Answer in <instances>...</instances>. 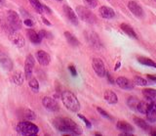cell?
<instances>
[{"label": "cell", "mask_w": 156, "mask_h": 136, "mask_svg": "<svg viewBox=\"0 0 156 136\" xmlns=\"http://www.w3.org/2000/svg\"><path fill=\"white\" fill-rule=\"evenodd\" d=\"M97 111L99 112V114L101 116H104L105 119H110V120H112V116L107 113V112H105L104 109H101V108H100V107H98L97 108Z\"/></svg>", "instance_id": "cell-33"}, {"label": "cell", "mask_w": 156, "mask_h": 136, "mask_svg": "<svg viewBox=\"0 0 156 136\" xmlns=\"http://www.w3.org/2000/svg\"><path fill=\"white\" fill-rule=\"evenodd\" d=\"M42 104L48 111L57 112L60 110V106H58V102L55 99L50 98V97H44L42 100Z\"/></svg>", "instance_id": "cell-10"}, {"label": "cell", "mask_w": 156, "mask_h": 136, "mask_svg": "<svg viewBox=\"0 0 156 136\" xmlns=\"http://www.w3.org/2000/svg\"><path fill=\"white\" fill-rule=\"evenodd\" d=\"M36 59L41 66H48L51 62L50 55L43 50H39L36 52Z\"/></svg>", "instance_id": "cell-15"}, {"label": "cell", "mask_w": 156, "mask_h": 136, "mask_svg": "<svg viewBox=\"0 0 156 136\" xmlns=\"http://www.w3.org/2000/svg\"><path fill=\"white\" fill-rule=\"evenodd\" d=\"M104 97H105V101L107 102V103H109V104L114 105V104L117 103V102H118L117 95L114 93L113 91H111V90H106L105 92V94H104Z\"/></svg>", "instance_id": "cell-20"}, {"label": "cell", "mask_w": 156, "mask_h": 136, "mask_svg": "<svg viewBox=\"0 0 156 136\" xmlns=\"http://www.w3.org/2000/svg\"><path fill=\"white\" fill-rule=\"evenodd\" d=\"M146 119L149 123H156V101H150L148 109L146 111Z\"/></svg>", "instance_id": "cell-12"}, {"label": "cell", "mask_w": 156, "mask_h": 136, "mask_svg": "<svg viewBox=\"0 0 156 136\" xmlns=\"http://www.w3.org/2000/svg\"><path fill=\"white\" fill-rule=\"evenodd\" d=\"M65 36L66 38V41L69 43L70 45H72V46H78V45H79V41H78L77 38L74 35H72L70 32L66 31L65 32Z\"/></svg>", "instance_id": "cell-29"}, {"label": "cell", "mask_w": 156, "mask_h": 136, "mask_svg": "<svg viewBox=\"0 0 156 136\" xmlns=\"http://www.w3.org/2000/svg\"><path fill=\"white\" fill-rule=\"evenodd\" d=\"M42 20H43V22H44V23H45V24H46V25H47V26H51V23H50V22H49V21H47V20H46V19H45V18H43V19H42Z\"/></svg>", "instance_id": "cell-44"}, {"label": "cell", "mask_w": 156, "mask_h": 136, "mask_svg": "<svg viewBox=\"0 0 156 136\" xmlns=\"http://www.w3.org/2000/svg\"><path fill=\"white\" fill-rule=\"evenodd\" d=\"M115 82H116V84L122 89L131 90V89L134 88V82H132L130 79H128L127 77H124V76L117 77V79L115 80Z\"/></svg>", "instance_id": "cell-13"}, {"label": "cell", "mask_w": 156, "mask_h": 136, "mask_svg": "<svg viewBox=\"0 0 156 136\" xmlns=\"http://www.w3.org/2000/svg\"><path fill=\"white\" fill-rule=\"evenodd\" d=\"M117 129H119L122 132H133L134 131V127L132 126L129 123L124 120H119L116 124Z\"/></svg>", "instance_id": "cell-19"}, {"label": "cell", "mask_w": 156, "mask_h": 136, "mask_svg": "<svg viewBox=\"0 0 156 136\" xmlns=\"http://www.w3.org/2000/svg\"><path fill=\"white\" fill-rule=\"evenodd\" d=\"M150 134L156 136V129H154V130H152V131H150Z\"/></svg>", "instance_id": "cell-45"}, {"label": "cell", "mask_w": 156, "mask_h": 136, "mask_svg": "<svg viewBox=\"0 0 156 136\" xmlns=\"http://www.w3.org/2000/svg\"><path fill=\"white\" fill-rule=\"evenodd\" d=\"M53 124L56 129L62 133L73 135H81L83 133L80 126L69 118H57L53 120Z\"/></svg>", "instance_id": "cell-1"}, {"label": "cell", "mask_w": 156, "mask_h": 136, "mask_svg": "<svg viewBox=\"0 0 156 136\" xmlns=\"http://www.w3.org/2000/svg\"><path fill=\"white\" fill-rule=\"evenodd\" d=\"M138 62L140 63L141 65H144V66H147V67H152L156 69V63H154L152 60L148 59V58H145V57H139L138 58Z\"/></svg>", "instance_id": "cell-30"}, {"label": "cell", "mask_w": 156, "mask_h": 136, "mask_svg": "<svg viewBox=\"0 0 156 136\" xmlns=\"http://www.w3.org/2000/svg\"><path fill=\"white\" fill-rule=\"evenodd\" d=\"M133 120H134V123H135L136 125H138L140 128L144 129V130H145V131H149L150 126L148 125V123H146L145 120L141 119H140V118H136V116H135V118L133 119Z\"/></svg>", "instance_id": "cell-25"}, {"label": "cell", "mask_w": 156, "mask_h": 136, "mask_svg": "<svg viewBox=\"0 0 156 136\" xmlns=\"http://www.w3.org/2000/svg\"><path fill=\"white\" fill-rule=\"evenodd\" d=\"M120 28H121V30L123 31L127 35H129L132 38H135V39H136V38H138L136 31L133 30V28H132L130 25H128V24H121Z\"/></svg>", "instance_id": "cell-21"}, {"label": "cell", "mask_w": 156, "mask_h": 136, "mask_svg": "<svg viewBox=\"0 0 156 136\" xmlns=\"http://www.w3.org/2000/svg\"><path fill=\"white\" fill-rule=\"evenodd\" d=\"M24 77H26V75H24L22 72H14V75L12 76V81L16 85H22L23 83Z\"/></svg>", "instance_id": "cell-22"}, {"label": "cell", "mask_w": 156, "mask_h": 136, "mask_svg": "<svg viewBox=\"0 0 156 136\" xmlns=\"http://www.w3.org/2000/svg\"><path fill=\"white\" fill-rule=\"evenodd\" d=\"M68 70H69L70 74H71L73 76H76V75H77V72H76V69H75V67L73 66V65H70L69 67H68Z\"/></svg>", "instance_id": "cell-37"}, {"label": "cell", "mask_w": 156, "mask_h": 136, "mask_svg": "<svg viewBox=\"0 0 156 136\" xmlns=\"http://www.w3.org/2000/svg\"><path fill=\"white\" fill-rule=\"evenodd\" d=\"M88 7L94 9L98 6V0H83Z\"/></svg>", "instance_id": "cell-34"}, {"label": "cell", "mask_w": 156, "mask_h": 136, "mask_svg": "<svg viewBox=\"0 0 156 136\" xmlns=\"http://www.w3.org/2000/svg\"><path fill=\"white\" fill-rule=\"evenodd\" d=\"M9 39L11 40V42L15 46H17L18 48H22L24 46V38L22 35L17 32V31H13L9 33Z\"/></svg>", "instance_id": "cell-8"}, {"label": "cell", "mask_w": 156, "mask_h": 136, "mask_svg": "<svg viewBox=\"0 0 156 136\" xmlns=\"http://www.w3.org/2000/svg\"><path fill=\"white\" fill-rule=\"evenodd\" d=\"M39 36H40V38L41 39H43V38H52V35H50V32H48V31H39Z\"/></svg>", "instance_id": "cell-35"}, {"label": "cell", "mask_w": 156, "mask_h": 136, "mask_svg": "<svg viewBox=\"0 0 156 136\" xmlns=\"http://www.w3.org/2000/svg\"><path fill=\"white\" fill-rule=\"evenodd\" d=\"M120 135H121V136H133L132 132H122Z\"/></svg>", "instance_id": "cell-41"}, {"label": "cell", "mask_w": 156, "mask_h": 136, "mask_svg": "<svg viewBox=\"0 0 156 136\" xmlns=\"http://www.w3.org/2000/svg\"><path fill=\"white\" fill-rule=\"evenodd\" d=\"M20 116L23 120H34L36 119V115L29 109H23L20 112Z\"/></svg>", "instance_id": "cell-18"}, {"label": "cell", "mask_w": 156, "mask_h": 136, "mask_svg": "<svg viewBox=\"0 0 156 136\" xmlns=\"http://www.w3.org/2000/svg\"><path fill=\"white\" fill-rule=\"evenodd\" d=\"M107 75V79H108V81L110 82V83H114L113 79H112V76L109 75V72H106V75Z\"/></svg>", "instance_id": "cell-40"}, {"label": "cell", "mask_w": 156, "mask_h": 136, "mask_svg": "<svg viewBox=\"0 0 156 136\" xmlns=\"http://www.w3.org/2000/svg\"><path fill=\"white\" fill-rule=\"evenodd\" d=\"M149 103L150 101L147 100V101H140L139 104H138V107H136V112H139L140 114H144L146 113V111L148 109V106H149Z\"/></svg>", "instance_id": "cell-26"}, {"label": "cell", "mask_w": 156, "mask_h": 136, "mask_svg": "<svg viewBox=\"0 0 156 136\" xmlns=\"http://www.w3.org/2000/svg\"><path fill=\"white\" fill-rule=\"evenodd\" d=\"M61 97H62V101L63 105L66 106V108L67 110H69L71 112H74V113L80 111L79 101H78L76 96L73 94L71 91H68V90L63 91L61 95Z\"/></svg>", "instance_id": "cell-2"}, {"label": "cell", "mask_w": 156, "mask_h": 136, "mask_svg": "<svg viewBox=\"0 0 156 136\" xmlns=\"http://www.w3.org/2000/svg\"><path fill=\"white\" fill-rule=\"evenodd\" d=\"M143 94L146 100L153 101L156 99V90L152 88H145L143 90Z\"/></svg>", "instance_id": "cell-24"}, {"label": "cell", "mask_w": 156, "mask_h": 136, "mask_svg": "<svg viewBox=\"0 0 156 136\" xmlns=\"http://www.w3.org/2000/svg\"><path fill=\"white\" fill-rule=\"evenodd\" d=\"M23 24L27 27H29V28H31L33 26V23H32V21L30 20V19H26V20H24V22H23Z\"/></svg>", "instance_id": "cell-38"}, {"label": "cell", "mask_w": 156, "mask_h": 136, "mask_svg": "<svg viewBox=\"0 0 156 136\" xmlns=\"http://www.w3.org/2000/svg\"><path fill=\"white\" fill-rule=\"evenodd\" d=\"M0 65L7 72H11L14 68V64L11 58L3 51H0Z\"/></svg>", "instance_id": "cell-7"}, {"label": "cell", "mask_w": 156, "mask_h": 136, "mask_svg": "<svg viewBox=\"0 0 156 136\" xmlns=\"http://www.w3.org/2000/svg\"><path fill=\"white\" fill-rule=\"evenodd\" d=\"M86 37H87L88 42H89L93 47L97 48V49H99V48H101L102 46L100 38H99V36L97 35L96 32H93V31L87 32L86 33Z\"/></svg>", "instance_id": "cell-14"}, {"label": "cell", "mask_w": 156, "mask_h": 136, "mask_svg": "<svg viewBox=\"0 0 156 136\" xmlns=\"http://www.w3.org/2000/svg\"><path fill=\"white\" fill-rule=\"evenodd\" d=\"M100 15L106 20H109V19H113L115 17V12L112 8L107 7V6H101L100 8Z\"/></svg>", "instance_id": "cell-17"}, {"label": "cell", "mask_w": 156, "mask_h": 136, "mask_svg": "<svg viewBox=\"0 0 156 136\" xmlns=\"http://www.w3.org/2000/svg\"><path fill=\"white\" fill-rule=\"evenodd\" d=\"M63 13H65V15L66 16V18L69 20L71 24H73L74 26L78 25V18H77L76 13L73 11L69 6L68 5L63 6Z\"/></svg>", "instance_id": "cell-16"}, {"label": "cell", "mask_w": 156, "mask_h": 136, "mask_svg": "<svg viewBox=\"0 0 156 136\" xmlns=\"http://www.w3.org/2000/svg\"><path fill=\"white\" fill-rule=\"evenodd\" d=\"M28 1H29V3H30V5L33 7L34 10H35L37 13H39V14L44 13L43 5L41 4V2L39 1V0H28Z\"/></svg>", "instance_id": "cell-27"}, {"label": "cell", "mask_w": 156, "mask_h": 136, "mask_svg": "<svg viewBox=\"0 0 156 136\" xmlns=\"http://www.w3.org/2000/svg\"><path fill=\"white\" fill-rule=\"evenodd\" d=\"M3 3V0H0V4H2Z\"/></svg>", "instance_id": "cell-46"}, {"label": "cell", "mask_w": 156, "mask_h": 136, "mask_svg": "<svg viewBox=\"0 0 156 136\" xmlns=\"http://www.w3.org/2000/svg\"><path fill=\"white\" fill-rule=\"evenodd\" d=\"M76 14L81 20L88 24H96L97 18L91 10L84 6H77L76 7Z\"/></svg>", "instance_id": "cell-4"}, {"label": "cell", "mask_w": 156, "mask_h": 136, "mask_svg": "<svg viewBox=\"0 0 156 136\" xmlns=\"http://www.w3.org/2000/svg\"><path fill=\"white\" fill-rule=\"evenodd\" d=\"M107 1H109V0H107Z\"/></svg>", "instance_id": "cell-48"}, {"label": "cell", "mask_w": 156, "mask_h": 136, "mask_svg": "<svg viewBox=\"0 0 156 136\" xmlns=\"http://www.w3.org/2000/svg\"><path fill=\"white\" fill-rule=\"evenodd\" d=\"M17 131H18V133L21 135L33 136L38 133L39 128L37 125L30 123V120H23L21 123H18Z\"/></svg>", "instance_id": "cell-3"}, {"label": "cell", "mask_w": 156, "mask_h": 136, "mask_svg": "<svg viewBox=\"0 0 156 136\" xmlns=\"http://www.w3.org/2000/svg\"><path fill=\"white\" fill-rule=\"evenodd\" d=\"M27 36L29 38V40L32 43H34V44H39L42 40L38 33L36 31H34L33 30H27Z\"/></svg>", "instance_id": "cell-23"}, {"label": "cell", "mask_w": 156, "mask_h": 136, "mask_svg": "<svg viewBox=\"0 0 156 136\" xmlns=\"http://www.w3.org/2000/svg\"><path fill=\"white\" fill-rule=\"evenodd\" d=\"M28 84H29V87L32 89V91H34V92L39 91V83H38L36 79H31L30 80H29Z\"/></svg>", "instance_id": "cell-32"}, {"label": "cell", "mask_w": 156, "mask_h": 136, "mask_svg": "<svg viewBox=\"0 0 156 136\" xmlns=\"http://www.w3.org/2000/svg\"><path fill=\"white\" fill-rule=\"evenodd\" d=\"M128 8L130 12L135 15L136 18H144V9L141 8V6L140 4H138L136 1H130L128 3Z\"/></svg>", "instance_id": "cell-9"}, {"label": "cell", "mask_w": 156, "mask_h": 136, "mask_svg": "<svg viewBox=\"0 0 156 136\" xmlns=\"http://www.w3.org/2000/svg\"><path fill=\"white\" fill-rule=\"evenodd\" d=\"M43 8H44V11L47 12V13H51V12H52V11H51V9H50V8H48V7L45 6V5H43Z\"/></svg>", "instance_id": "cell-42"}, {"label": "cell", "mask_w": 156, "mask_h": 136, "mask_svg": "<svg viewBox=\"0 0 156 136\" xmlns=\"http://www.w3.org/2000/svg\"><path fill=\"white\" fill-rule=\"evenodd\" d=\"M78 118H79L80 119H82L83 121H84V123L86 124V126H87L88 128H91V127H92V123H91L90 121L88 120V119H87L85 118V116H83V115H81V114H78Z\"/></svg>", "instance_id": "cell-36"}, {"label": "cell", "mask_w": 156, "mask_h": 136, "mask_svg": "<svg viewBox=\"0 0 156 136\" xmlns=\"http://www.w3.org/2000/svg\"><path fill=\"white\" fill-rule=\"evenodd\" d=\"M147 79L151 81L156 82V75H147Z\"/></svg>", "instance_id": "cell-39"}, {"label": "cell", "mask_w": 156, "mask_h": 136, "mask_svg": "<svg viewBox=\"0 0 156 136\" xmlns=\"http://www.w3.org/2000/svg\"><path fill=\"white\" fill-rule=\"evenodd\" d=\"M92 68L94 72H96L97 75H99L100 77H104L106 75L105 67L104 62H102L99 58H94L92 60Z\"/></svg>", "instance_id": "cell-6"}, {"label": "cell", "mask_w": 156, "mask_h": 136, "mask_svg": "<svg viewBox=\"0 0 156 136\" xmlns=\"http://www.w3.org/2000/svg\"><path fill=\"white\" fill-rule=\"evenodd\" d=\"M34 58L32 55L29 54L27 59L26 62H24V75H26V79H29L32 75V71L34 68Z\"/></svg>", "instance_id": "cell-11"}, {"label": "cell", "mask_w": 156, "mask_h": 136, "mask_svg": "<svg viewBox=\"0 0 156 136\" xmlns=\"http://www.w3.org/2000/svg\"><path fill=\"white\" fill-rule=\"evenodd\" d=\"M154 1H156V0H154Z\"/></svg>", "instance_id": "cell-49"}, {"label": "cell", "mask_w": 156, "mask_h": 136, "mask_svg": "<svg viewBox=\"0 0 156 136\" xmlns=\"http://www.w3.org/2000/svg\"><path fill=\"white\" fill-rule=\"evenodd\" d=\"M58 1H62V0H58Z\"/></svg>", "instance_id": "cell-47"}, {"label": "cell", "mask_w": 156, "mask_h": 136, "mask_svg": "<svg viewBox=\"0 0 156 136\" xmlns=\"http://www.w3.org/2000/svg\"><path fill=\"white\" fill-rule=\"evenodd\" d=\"M133 82L136 84V85H138V86H146L148 84V81L144 79V77H141V76H135L134 77V80Z\"/></svg>", "instance_id": "cell-31"}, {"label": "cell", "mask_w": 156, "mask_h": 136, "mask_svg": "<svg viewBox=\"0 0 156 136\" xmlns=\"http://www.w3.org/2000/svg\"><path fill=\"white\" fill-rule=\"evenodd\" d=\"M120 66H121V63H120V62H118V63H117V64H116L115 68H114V71H117V70H118L119 68H120Z\"/></svg>", "instance_id": "cell-43"}, {"label": "cell", "mask_w": 156, "mask_h": 136, "mask_svg": "<svg viewBox=\"0 0 156 136\" xmlns=\"http://www.w3.org/2000/svg\"><path fill=\"white\" fill-rule=\"evenodd\" d=\"M139 102H140V100L136 98V97L131 96L128 98V100H127V105H128V107L131 110L136 111V107H138Z\"/></svg>", "instance_id": "cell-28"}, {"label": "cell", "mask_w": 156, "mask_h": 136, "mask_svg": "<svg viewBox=\"0 0 156 136\" xmlns=\"http://www.w3.org/2000/svg\"><path fill=\"white\" fill-rule=\"evenodd\" d=\"M7 23L13 31H18L22 28V20L18 13L10 10L7 13Z\"/></svg>", "instance_id": "cell-5"}]
</instances>
